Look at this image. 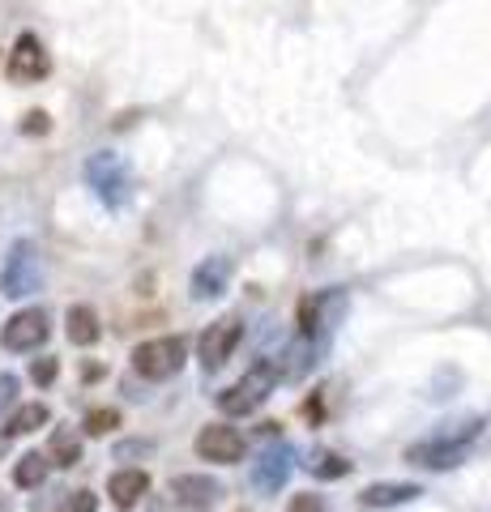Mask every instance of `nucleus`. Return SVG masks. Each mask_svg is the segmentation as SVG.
<instances>
[{"instance_id":"dca6fc26","label":"nucleus","mask_w":491,"mask_h":512,"mask_svg":"<svg viewBox=\"0 0 491 512\" xmlns=\"http://www.w3.org/2000/svg\"><path fill=\"white\" fill-rule=\"evenodd\" d=\"M65 333H69V342H73V346H94V342L103 338L99 316H94L90 303H73L69 316H65Z\"/></svg>"},{"instance_id":"9d476101","label":"nucleus","mask_w":491,"mask_h":512,"mask_svg":"<svg viewBox=\"0 0 491 512\" xmlns=\"http://www.w3.org/2000/svg\"><path fill=\"white\" fill-rule=\"evenodd\" d=\"M466 444L470 440H457V436H432L423 444H410L406 461L410 466H423V470H453L457 461L466 457Z\"/></svg>"},{"instance_id":"bb28decb","label":"nucleus","mask_w":491,"mask_h":512,"mask_svg":"<svg viewBox=\"0 0 491 512\" xmlns=\"http://www.w3.org/2000/svg\"><path fill=\"white\" fill-rule=\"evenodd\" d=\"M137 453H150V444H120V448H116V461L137 457Z\"/></svg>"},{"instance_id":"4be33fe9","label":"nucleus","mask_w":491,"mask_h":512,"mask_svg":"<svg viewBox=\"0 0 491 512\" xmlns=\"http://www.w3.org/2000/svg\"><path fill=\"white\" fill-rule=\"evenodd\" d=\"M56 376H60V359L43 355V359H35V363H30V380H35L39 389H47V384H52Z\"/></svg>"},{"instance_id":"5701e85b","label":"nucleus","mask_w":491,"mask_h":512,"mask_svg":"<svg viewBox=\"0 0 491 512\" xmlns=\"http://www.w3.org/2000/svg\"><path fill=\"white\" fill-rule=\"evenodd\" d=\"M60 512H99V495L94 491H69L60 500Z\"/></svg>"},{"instance_id":"f257e3e1","label":"nucleus","mask_w":491,"mask_h":512,"mask_svg":"<svg viewBox=\"0 0 491 512\" xmlns=\"http://www.w3.org/2000/svg\"><path fill=\"white\" fill-rule=\"evenodd\" d=\"M82 175H86L90 192L107 205V210H120V205H129V197H133V167L124 163L120 154H112V150L90 154Z\"/></svg>"},{"instance_id":"4468645a","label":"nucleus","mask_w":491,"mask_h":512,"mask_svg":"<svg viewBox=\"0 0 491 512\" xmlns=\"http://www.w3.org/2000/svg\"><path fill=\"white\" fill-rule=\"evenodd\" d=\"M146 491H150V474L146 470H116L112 478H107V495H112L116 508H133Z\"/></svg>"},{"instance_id":"c85d7f7f","label":"nucleus","mask_w":491,"mask_h":512,"mask_svg":"<svg viewBox=\"0 0 491 512\" xmlns=\"http://www.w3.org/2000/svg\"><path fill=\"white\" fill-rule=\"evenodd\" d=\"M0 508H5V504H0Z\"/></svg>"},{"instance_id":"6e6552de","label":"nucleus","mask_w":491,"mask_h":512,"mask_svg":"<svg viewBox=\"0 0 491 512\" xmlns=\"http://www.w3.org/2000/svg\"><path fill=\"white\" fill-rule=\"evenodd\" d=\"M240 338H244V325H240L235 316L214 320V325L201 333V342H197V355H201V367H205V372H218V367H223V363L235 355Z\"/></svg>"},{"instance_id":"a878e982","label":"nucleus","mask_w":491,"mask_h":512,"mask_svg":"<svg viewBox=\"0 0 491 512\" xmlns=\"http://www.w3.org/2000/svg\"><path fill=\"white\" fill-rule=\"evenodd\" d=\"M287 512H325V500L321 495H295Z\"/></svg>"},{"instance_id":"aec40b11","label":"nucleus","mask_w":491,"mask_h":512,"mask_svg":"<svg viewBox=\"0 0 491 512\" xmlns=\"http://www.w3.org/2000/svg\"><path fill=\"white\" fill-rule=\"evenodd\" d=\"M47 470H52V461H47L43 453H26V457L18 461V466H13V483H18L22 491H30V487H43Z\"/></svg>"},{"instance_id":"f3484780","label":"nucleus","mask_w":491,"mask_h":512,"mask_svg":"<svg viewBox=\"0 0 491 512\" xmlns=\"http://www.w3.org/2000/svg\"><path fill=\"white\" fill-rule=\"evenodd\" d=\"M52 423V410H47L43 402H26V406H18L9 414V423H5V440H13V436H30V431H39V427H47Z\"/></svg>"},{"instance_id":"f03ea898","label":"nucleus","mask_w":491,"mask_h":512,"mask_svg":"<svg viewBox=\"0 0 491 512\" xmlns=\"http://www.w3.org/2000/svg\"><path fill=\"white\" fill-rule=\"evenodd\" d=\"M346 308H351V299H346L342 286L308 299L304 312H299V338H308L316 346V355H325L329 342H334V333H338V325L346 320Z\"/></svg>"},{"instance_id":"9b49d317","label":"nucleus","mask_w":491,"mask_h":512,"mask_svg":"<svg viewBox=\"0 0 491 512\" xmlns=\"http://www.w3.org/2000/svg\"><path fill=\"white\" fill-rule=\"evenodd\" d=\"M171 495H176L180 508L210 512L218 504V495H223V487H218V478H210V474H176L171 478Z\"/></svg>"},{"instance_id":"cd10ccee","label":"nucleus","mask_w":491,"mask_h":512,"mask_svg":"<svg viewBox=\"0 0 491 512\" xmlns=\"http://www.w3.org/2000/svg\"><path fill=\"white\" fill-rule=\"evenodd\" d=\"M82 376H86V380H99V376H103V367H99V363H86V372H82Z\"/></svg>"},{"instance_id":"423d86ee","label":"nucleus","mask_w":491,"mask_h":512,"mask_svg":"<svg viewBox=\"0 0 491 512\" xmlns=\"http://www.w3.org/2000/svg\"><path fill=\"white\" fill-rule=\"evenodd\" d=\"M47 338H52V320H47L43 308H22L5 320L0 329V346L13 350V355H26V350H39Z\"/></svg>"},{"instance_id":"a211bd4d","label":"nucleus","mask_w":491,"mask_h":512,"mask_svg":"<svg viewBox=\"0 0 491 512\" xmlns=\"http://www.w3.org/2000/svg\"><path fill=\"white\" fill-rule=\"evenodd\" d=\"M47 461H56V466H77L82 461V440H77V431L69 427H56L52 431V444H47Z\"/></svg>"},{"instance_id":"f8f14e48","label":"nucleus","mask_w":491,"mask_h":512,"mask_svg":"<svg viewBox=\"0 0 491 512\" xmlns=\"http://www.w3.org/2000/svg\"><path fill=\"white\" fill-rule=\"evenodd\" d=\"M231 274H235L231 256H205V261L193 269V299H218L227 291Z\"/></svg>"},{"instance_id":"412c9836","label":"nucleus","mask_w":491,"mask_h":512,"mask_svg":"<svg viewBox=\"0 0 491 512\" xmlns=\"http://www.w3.org/2000/svg\"><path fill=\"white\" fill-rule=\"evenodd\" d=\"M116 427H120V410H112V406L90 410V414H86V423H82L86 436H107V431H116Z\"/></svg>"},{"instance_id":"7ed1b4c3","label":"nucleus","mask_w":491,"mask_h":512,"mask_svg":"<svg viewBox=\"0 0 491 512\" xmlns=\"http://www.w3.org/2000/svg\"><path fill=\"white\" fill-rule=\"evenodd\" d=\"M274 384H278V367H274V359H257L240 380L231 384L227 393H218V410H223L227 419L252 414L269 393H274Z\"/></svg>"},{"instance_id":"393cba45","label":"nucleus","mask_w":491,"mask_h":512,"mask_svg":"<svg viewBox=\"0 0 491 512\" xmlns=\"http://www.w3.org/2000/svg\"><path fill=\"white\" fill-rule=\"evenodd\" d=\"M47 128H52V120H47V111H30V116L22 120V133H26V137H43Z\"/></svg>"},{"instance_id":"b1692460","label":"nucleus","mask_w":491,"mask_h":512,"mask_svg":"<svg viewBox=\"0 0 491 512\" xmlns=\"http://www.w3.org/2000/svg\"><path fill=\"white\" fill-rule=\"evenodd\" d=\"M13 397H18V376H13V372H0V414L13 406Z\"/></svg>"},{"instance_id":"1a4fd4ad","label":"nucleus","mask_w":491,"mask_h":512,"mask_svg":"<svg viewBox=\"0 0 491 512\" xmlns=\"http://www.w3.org/2000/svg\"><path fill=\"white\" fill-rule=\"evenodd\" d=\"M244 448H248L244 436L227 423H210V427H201V436H197L201 461H214V466H235V461H244Z\"/></svg>"},{"instance_id":"0eeeda50","label":"nucleus","mask_w":491,"mask_h":512,"mask_svg":"<svg viewBox=\"0 0 491 512\" xmlns=\"http://www.w3.org/2000/svg\"><path fill=\"white\" fill-rule=\"evenodd\" d=\"M5 73H9V82H18V86H30V82H43L47 73H52V56H47V47L39 35H18V43H13V52H9V64H5Z\"/></svg>"},{"instance_id":"ddd939ff","label":"nucleus","mask_w":491,"mask_h":512,"mask_svg":"<svg viewBox=\"0 0 491 512\" xmlns=\"http://www.w3.org/2000/svg\"><path fill=\"white\" fill-rule=\"evenodd\" d=\"M287 474H291V448H269V453H261L257 461V470H252V487H257L261 495H278L282 483H287Z\"/></svg>"},{"instance_id":"2eb2a0df","label":"nucleus","mask_w":491,"mask_h":512,"mask_svg":"<svg viewBox=\"0 0 491 512\" xmlns=\"http://www.w3.org/2000/svg\"><path fill=\"white\" fill-rule=\"evenodd\" d=\"M423 487L419 483H376L359 495V504L363 508H398V504H410V500H419Z\"/></svg>"},{"instance_id":"6ab92c4d","label":"nucleus","mask_w":491,"mask_h":512,"mask_svg":"<svg viewBox=\"0 0 491 512\" xmlns=\"http://www.w3.org/2000/svg\"><path fill=\"white\" fill-rule=\"evenodd\" d=\"M304 470L316 474V478H346V474H351V461L338 457V453H325V448H312L308 461H304Z\"/></svg>"},{"instance_id":"20e7f679","label":"nucleus","mask_w":491,"mask_h":512,"mask_svg":"<svg viewBox=\"0 0 491 512\" xmlns=\"http://www.w3.org/2000/svg\"><path fill=\"white\" fill-rule=\"evenodd\" d=\"M43 286V256L30 239H18L5 252V265H0V295L5 299H26Z\"/></svg>"},{"instance_id":"39448f33","label":"nucleus","mask_w":491,"mask_h":512,"mask_svg":"<svg viewBox=\"0 0 491 512\" xmlns=\"http://www.w3.org/2000/svg\"><path fill=\"white\" fill-rule=\"evenodd\" d=\"M188 363V342L184 338H150L133 350V372L146 380H171Z\"/></svg>"}]
</instances>
